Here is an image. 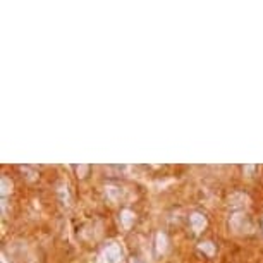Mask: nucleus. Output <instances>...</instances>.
I'll list each match as a JSON object with an SVG mask.
<instances>
[{"label":"nucleus","mask_w":263,"mask_h":263,"mask_svg":"<svg viewBox=\"0 0 263 263\" xmlns=\"http://www.w3.org/2000/svg\"><path fill=\"white\" fill-rule=\"evenodd\" d=\"M167 236H165L164 232H158L157 238H155V248H157V253L158 255H162V253L167 251Z\"/></svg>","instance_id":"nucleus-6"},{"label":"nucleus","mask_w":263,"mask_h":263,"mask_svg":"<svg viewBox=\"0 0 263 263\" xmlns=\"http://www.w3.org/2000/svg\"><path fill=\"white\" fill-rule=\"evenodd\" d=\"M229 227L234 234H249L253 230V224L244 212H234L229 219Z\"/></svg>","instance_id":"nucleus-1"},{"label":"nucleus","mask_w":263,"mask_h":263,"mask_svg":"<svg viewBox=\"0 0 263 263\" xmlns=\"http://www.w3.org/2000/svg\"><path fill=\"white\" fill-rule=\"evenodd\" d=\"M105 194H107V198H109L110 201H119V198H121V189L119 188H115V186H107L105 188Z\"/></svg>","instance_id":"nucleus-8"},{"label":"nucleus","mask_w":263,"mask_h":263,"mask_svg":"<svg viewBox=\"0 0 263 263\" xmlns=\"http://www.w3.org/2000/svg\"><path fill=\"white\" fill-rule=\"evenodd\" d=\"M88 170H90V167H88V165H84V164L76 165V174H77V177H79V179H83V177H86Z\"/></svg>","instance_id":"nucleus-11"},{"label":"nucleus","mask_w":263,"mask_h":263,"mask_svg":"<svg viewBox=\"0 0 263 263\" xmlns=\"http://www.w3.org/2000/svg\"><path fill=\"white\" fill-rule=\"evenodd\" d=\"M0 193H2V198H5L9 193H12V181L9 179L7 175H2V179H0Z\"/></svg>","instance_id":"nucleus-7"},{"label":"nucleus","mask_w":263,"mask_h":263,"mask_svg":"<svg viewBox=\"0 0 263 263\" xmlns=\"http://www.w3.org/2000/svg\"><path fill=\"white\" fill-rule=\"evenodd\" d=\"M189 222H191V227H193V230L196 234H200L201 230L207 227V217L203 215V213H198L194 212L193 215L189 217Z\"/></svg>","instance_id":"nucleus-4"},{"label":"nucleus","mask_w":263,"mask_h":263,"mask_svg":"<svg viewBox=\"0 0 263 263\" xmlns=\"http://www.w3.org/2000/svg\"><path fill=\"white\" fill-rule=\"evenodd\" d=\"M256 170H258V167H256V165H244V167H243V174L248 175V177H251Z\"/></svg>","instance_id":"nucleus-12"},{"label":"nucleus","mask_w":263,"mask_h":263,"mask_svg":"<svg viewBox=\"0 0 263 263\" xmlns=\"http://www.w3.org/2000/svg\"><path fill=\"white\" fill-rule=\"evenodd\" d=\"M58 194H60V200H62L64 205L69 203V191H67L66 184H60V186H58Z\"/></svg>","instance_id":"nucleus-10"},{"label":"nucleus","mask_w":263,"mask_h":263,"mask_svg":"<svg viewBox=\"0 0 263 263\" xmlns=\"http://www.w3.org/2000/svg\"><path fill=\"white\" fill-rule=\"evenodd\" d=\"M262 229H263V220H262Z\"/></svg>","instance_id":"nucleus-13"},{"label":"nucleus","mask_w":263,"mask_h":263,"mask_svg":"<svg viewBox=\"0 0 263 263\" xmlns=\"http://www.w3.org/2000/svg\"><path fill=\"white\" fill-rule=\"evenodd\" d=\"M122 258V249L119 244H115V243H110V244H107L105 248L102 249V253H100L98 256V262L100 263H119Z\"/></svg>","instance_id":"nucleus-2"},{"label":"nucleus","mask_w":263,"mask_h":263,"mask_svg":"<svg viewBox=\"0 0 263 263\" xmlns=\"http://www.w3.org/2000/svg\"><path fill=\"white\" fill-rule=\"evenodd\" d=\"M198 249H200L201 253H205V255H208V256H213V255H215V244H213V243H210V241H203V243H200Z\"/></svg>","instance_id":"nucleus-9"},{"label":"nucleus","mask_w":263,"mask_h":263,"mask_svg":"<svg viewBox=\"0 0 263 263\" xmlns=\"http://www.w3.org/2000/svg\"><path fill=\"white\" fill-rule=\"evenodd\" d=\"M134 220H136V215H134V212H132V210L124 208L121 212V224H122V227H124V229H131L132 224H134Z\"/></svg>","instance_id":"nucleus-5"},{"label":"nucleus","mask_w":263,"mask_h":263,"mask_svg":"<svg viewBox=\"0 0 263 263\" xmlns=\"http://www.w3.org/2000/svg\"><path fill=\"white\" fill-rule=\"evenodd\" d=\"M229 208L234 210V212H243V208L246 207V203H248V196H246L244 193H234L229 196Z\"/></svg>","instance_id":"nucleus-3"}]
</instances>
